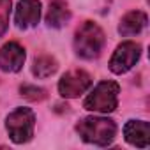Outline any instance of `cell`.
<instances>
[{
	"mask_svg": "<svg viewBox=\"0 0 150 150\" xmlns=\"http://www.w3.org/2000/svg\"><path fill=\"white\" fill-rule=\"evenodd\" d=\"M124 138L129 145L146 148L150 145V125L145 120H129L124 127Z\"/></svg>",
	"mask_w": 150,
	"mask_h": 150,
	"instance_id": "obj_9",
	"label": "cell"
},
{
	"mask_svg": "<svg viewBox=\"0 0 150 150\" xmlns=\"http://www.w3.org/2000/svg\"><path fill=\"white\" fill-rule=\"evenodd\" d=\"M92 85V78L90 74L83 69H74L65 72L58 81V92L62 97L65 99H74L80 97L81 94H85Z\"/></svg>",
	"mask_w": 150,
	"mask_h": 150,
	"instance_id": "obj_5",
	"label": "cell"
},
{
	"mask_svg": "<svg viewBox=\"0 0 150 150\" xmlns=\"http://www.w3.org/2000/svg\"><path fill=\"white\" fill-rule=\"evenodd\" d=\"M25 64V50L21 44L11 41L0 48V71L18 72Z\"/></svg>",
	"mask_w": 150,
	"mask_h": 150,
	"instance_id": "obj_7",
	"label": "cell"
},
{
	"mask_svg": "<svg viewBox=\"0 0 150 150\" xmlns=\"http://www.w3.org/2000/svg\"><path fill=\"white\" fill-rule=\"evenodd\" d=\"M35 127V113L30 108H16L6 118V129L9 138L16 145H23L32 139Z\"/></svg>",
	"mask_w": 150,
	"mask_h": 150,
	"instance_id": "obj_3",
	"label": "cell"
},
{
	"mask_svg": "<svg viewBox=\"0 0 150 150\" xmlns=\"http://www.w3.org/2000/svg\"><path fill=\"white\" fill-rule=\"evenodd\" d=\"M58 69V62L51 57V55H41L34 60V65H32V72L34 76L39 78V80H44V78H50L57 72Z\"/></svg>",
	"mask_w": 150,
	"mask_h": 150,
	"instance_id": "obj_12",
	"label": "cell"
},
{
	"mask_svg": "<svg viewBox=\"0 0 150 150\" xmlns=\"http://www.w3.org/2000/svg\"><path fill=\"white\" fill-rule=\"evenodd\" d=\"M20 92L25 99H30V101H42L46 97V90L41 88V87H35V85H21L20 87Z\"/></svg>",
	"mask_w": 150,
	"mask_h": 150,
	"instance_id": "obj_13",
	"label": "cell"
},
{
	"mask_svg": "<svg viewBox=\"0 0 150 150\" xmlns=\"http://www.w3.org/2000/svg\"><path fill=\"white\" fill-rule=\"evenodd\" d=\"M141 57V46L134 41H125L117 46L115 53L111 55L110 60V69L115 74H124L131 71Z\"/></svg>",
	"mask_w": 150,
	"mask_h": 150,
	"instance_id": "obj_6",
	"label": "cell"
},
{
	"mask_svg": "<svg viewBox=\"0 0 150 150\" xmlns=\"http://www.w3.org/2000/svg\"><path fill=\"white\" fill-rule=\"evenodd\" d=\"M71 20V11L64 0H51L48 13H46V23L51 28H60Z\"/></svg>",
	"mask_w": 150,
	"mask_h": 150,
	"instance_id": "obj_10",
	"label": "cell"
},
{
	"mask_svg": "<svg viewBox=\"0 0 150 150\" xmlns=\"http://www.w3.org/2000/svg\"><path fill=\"white\" fill-rule=\"evenodd\" d=\"M104 32L94 21H85L78 27L74 34V51L85 60L97 58L104 48Z\"/></svg>",
	"mask_w": 150,
	"mask_h": 150,
	"instance_id": "obj_1",
	"label": "cell"
},
{
	"mask_svg": "<svg viewBox=\"0 0 150 150\" xmlns=\"http://www.w3.org/2000/svg\"><path fill=\"white\" fill-rule=\"evenodd\" d=\"M145 27H146V14L143 11H131L120 20L118 32L122 35H136Z\"/></svg>",
	"mask_w": 150,
	"mask_h": 150,
	"instance_id": "obj_11",
	"label": "cell"
},
{
	"mask_svg": "<svg viewBox=\"0 0 150 150\" xmlns=\"http://www.w3.org/2000/svg\"><path fill=\"white\" fill-rule=\"evenodd\" d=\"M41 20V2L39 0H20L14 13V21L18 28H32Z\"/></svg>",
	"mask_w": 150,
	"mask_h": 150,
	"instance_id": "obj_8",
	"label": "cell"
},
{
	"mask_svg": "<svg viewBox=\"0 0 150 150\" xmlns=\"http://www.w3.org/2000/svg\"><path fill=\"white\" fill-rule=\"evenodd\" d=\"M118 92H120L118 83H115V81H101L88 94L83 106L88 111L111 113V111H115V108L118 104Z\"/></svg>",
	"mask_w": 150,
	"mask_h": 150,
	"instance_id": "obj_4",
	"label": "cell"
},
{
	"mask_svg": "<svg viewBox=\"0 0 150 150\" xmlns=\"http://www.w3.org/2000/svg\"><path fill=\"white\" fill-rule=\"evenodd\" d=\"M11 16V0H0V35H4L9 27Z\"/></svg>",
	"mask_w": 150,
	"mask_h": 150,
	"instance_id": "obj_14",
	"label": "cell"
},
{
	"mask_svg": "<svg viewBox=\"0 0 150 150\" xmlns=\"http://www.w3.org/2000/svg\"><path fill=\"white\" fill-rule=\"evenodd\" d=\"M76 132L83 141L106 146L117 136V125L113 120L104 117H85L76 124Z\"/></svg>",
	"mask_w": 150,
	"mask_h": 150,
	"instance_id": "obj_2",
	"label": "cell"
}]
</instances>
